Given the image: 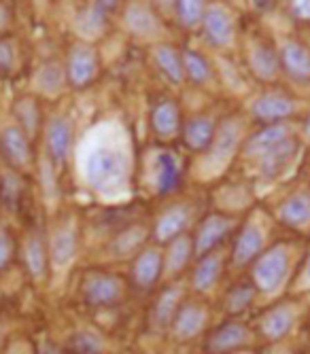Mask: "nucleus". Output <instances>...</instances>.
<instances>
[{
	"label": "nucleus",
	"instance_id": "e433bc0d",
	"mask_svg": "<svg viewBox=\"0 0 310 354\" xmlns=\"http://www.w3.org/2000/svg\"><path fill=\"white\" fill-rule=\"evenodd\" d=\"M104 337L96 329H79L64 344V354H102Z\"/></svg>",
	"mask_w": 310,
	"mask_h": 354
},
{
	"label": "nucleus",
	"instance_id": "bb28decb",
	"mask_svg": "<svg viewBox=\"0 0 310 354\" xmlns=\"http://www.w3.org/2000/svg\"><path fill=\"white\" fill-rule=\"evenodd\" d=\"M295 111V104L291 98L283 93H264L251 104V115L255 121L264 125H276L283 123L287 117H291Z\"/></svg>",
	"mask_w": 310,
	"mask_h": 354
},
{
	"label": "nucleus",
	"instance_id": "79ce46f5",
	"mask_svg": "<svg viewBox=\"0 0 310 354\" xmlns=\"http://www.w3.org/2000/svg\"><path fill=\"white\" fill-rule=\"evenodd\" d=\"M147 3L158 11L160 15H166V13H172L174 15V5L176 0H147Z\"/></svg>",
	"mask_w": 310,
	"mask_h": 354
},
{
	"label": "nucleus",
	"instance_id": "37998d69",
	"mask_svg": "<svg viewBox=\"0 0 310 354\" xmlns=\"http://www.w3.org/2000/svg\"><path fill=\"white\" fill-rule=\"evenodd\" d=\"M291 11L302 19H310V0H291Z\"/></svg>",
	"mask_w": 310,
	"mask_h": 354
},
{
	"label": "nucleus",
	"instance_id": "a18cd8bd",
	"mask_svg": "<svg viewBox=\"0 0 310 354\" xmlns=\"http://www.w3.org/2000/svg\"><path fill=\"white\" fill-rule=\"evenodd\" d=\"M96 3H98L102 9H107V11L111 13V11H115L117 7H121L123 0H96Z\"/></svg>",
	"mask_w": 310,
	"mask_h": 354
},
{
	"label": "nucleus",
	"instance_id": "a878e982",
	"mask_svg": "<svg viewBox=\"0 0 310 354\" xmlns=\"http://www.w3.org/2000/svg\"><path fill=\"white\" fill-rule=\"evenodd\" d=\"M45 121L47 119L43 117V109H41L39 98L35 93L19 95V98H15V102H13V123L33 142L39 136H43Z\"/></svg>",
	"mask_w": 310,
	"mask_h": 354
},
{
	"label": "nucleus",
	"instance_id": "cd10ccee",
	"mask_svg": "<svg viewBox=\"0 0 310 354\" xmlns=\"http://www.w3.org/2000/svg\"><path fill=\"white\" fill-rule=\"evenodd\" d=\"M151 59L155 64L158 73L170 83V85H183L185 83V68H183V51H179L170 43H158L151 47Z\"/></svg>",
	"mask_w": 310,
	"mask_h": 354
},
{
	"label": "nucleus",
	"instance_id": "0eeeda50",
	"mask_svg": "<svg viewBox=\"0 0 310 354\" xmlns=\"http://www.w3.org/2000/svg\"><path fill=\"white\" fill-rule=\"evenodd\" d=\"M240 221L232 214V212H206L198 225L196 230L192 232L194 238V248H196V259L202 254L215 252L224 248V244L234 238L236 230H238Z\"/></svg>",
	"mask_w": 310,
	"mask_h": 354
},
{
	"label": "nucleus",
	"instance_id": "49530a36",
	"mask_svg": "<svg viewBox=\"0 0 310 354\" xmlns=\"http://www.w3.org/2000/svg\"><path fill=\"white\" fill-rule=\"evenodd\" d=\"M5 344H7V329H5L3 318H0V350L5 348Z\"/></svg>",
	"mask_w": 310,
	"mask_h": 354
},
{
	"label": "nucleus",
	"instance_id": "8fccbe9b",
	"mask_svg": "<svg viewBox=\"0 0 310 354\" xmlns=\"http://www.w3.org/2000/svg\"><path fill=\"white\" fill-rule=\"evenodd\" d=\"M202 354H204V352H202Z\"/></svg>",
	"mask_w": 310,
	"mask_h": 354
},
{
	"label": "nucleus",
	"instance_id": "39448f33",
	"mask_svg": "<svg viewBox=\"0 0 310 354\" xmlns=\"http://www.w3.org/2000/svg\"><path fill=\"white\" fill-rule=\"evenodd\" d=\"M83 238H85L83 221L77 214L66 212V214L57 216L47 227L51 268L62 270V268L71 266L81 252Z\"/></svg>",
	"mask_w": 310,
	"mask_h": 354
},
{
	"label": "nucleus",
	"instance_id": "412c9836",
	"mask_svg": "<svg viewBox=\"0 0 310 354\" xmlns=\"http://www.w3.org/2000/svg\"><path fill=\"white\" fill-rule=\"evenodd\" d=\"M219 121L208 113H198V115H190L183 121V130H181V145L185 149V153L190 155H204L217 134V127H219Z\"/></svg>",
	"mask_w": 310,
	"mask_h": 354
},
{
	"label": "nucleus",
	"instance_id": "a211bd4d",
	"mask_svg": "<svg viewBox=\"0 0 310 354\" xmlns=\"http://www.w3.org/2000/svg\"><path fill=\"white\" fill-rule=\"evenodd\" d=\"M240 147H242V123L236 117H228L219 121L215 140L210 149L202 155V159L206 162V166L226 168Z\"/></svg>",
	"mask_w": 310,
	"mask_h": 354
},
{
	"label": "nucleus",
	"instance_id": "4be33fe9",
	"mask_svg": "<svg viewBox=\"0 0 310 354\" xmlns=\"http://www.w3.org/2000/svg\"><path fill=\"white\" fill-rule=\"evenodd\" d=\"M228 263L230 261H228V254H224V248L198 257L190 270V291L198 297L208 295L212 288L219 284Z\"/></svg>",
	"mask_w": 310,
	"mask_h": 354
},
{
	"label": "nucleus",
	"instance_id": "f704fd0d",
	"mask_svg": "<svg viewBox=\"0 0 310 354\" xmlns=\"http://www.w3.org/2000/svg\"><path fill=\"white\" fill-rule=\"evenodd\" d=\"M281 66V59L278 55L264 43H255L249 49V68L251 73L262 79V81H272Z\"/></svg>",
	"mask_w": 310,
	"mask_h": 354
},
{
	"label": "nucleus",
	"instance_id": "7c9ffc66",
	"mask_svg": "<svg viewBox=\"0 0 310 354\" xmlns=\"http://www.w3.org/2000/svg\"><path fill=\"white\" fill-rule=\"evenodd\" d=\"M33 85L39 95H45V98H57V95L64 91V87L69 85L64 64H60L55 59L41 64L33 77Z\"/></svg>",
	"mask_w": 310,
	"mask_h": 354
},
{
	"label": "nucleus",
	"instance_id": "f03ea898",
	"mask_svg": "<svg viewBox=\"0 0 310 354\" xmlns=\"http://www.w3.org/2000/svg\"><path fill=\"white\" fill-rule=\"evenodd\" d=\"M140 174L155 198L170 200L181 196L188 180V157L172 145L151 147L140 162Z\"/></svg>",
	"mask_w": 310,
	"mask_h": 354
},
{
	"label": "nucleus",
	"instance_id": "6ab92c4d",
	"mask_svg": "<svg viewBox=\"0 0 310 354\" xmlns=\"http://www.w3.org/2000/svg\"><path fill=\"white\" fill-rule=\"evenodd\" d=\"M183 121L185 117L181 113V106L172 98H158L153 102L149 113V125L151 134L160 145H172L181 138Z\"/></svg>",
	"mask_w": 310,
	"mask_h": 354
},
{
	"label": "nucleus",
	"instance_id": "20e7f679",
	"mask_svg": "<svg viewBox=\"0 0 310 354\" xmlns=\"http://www.w3.org/2000/svg\"><path fill=\"white\" fill-rule=\"evenodd\" d=\"M202 214L194 200L181 196L164 200L162 208L151 216V240L164 246L185 234H192Z\"/></svg>",
	"mask_w": 310,
	"mask_h": 354
},
{
	"label": "nucleus",
	"instance_id": "c85d7f7f",
	"mask_svg": "<svg viewBox=\"0 0 310 354\" xmlns=\"http://www.w3.org/2000/svg\"><path fill=\"white\" fill-rule=\"evenodd\" d=\"M26 202V176L0 162V206L17 212Z\"/></svg>",
	"mask_w": 310,
	"mask_h": 354
},
{
	"label": "nucleus",
	"instance_id": "9d476101",
	"mask_svg": "<svg viewBox=\"0 0 310 354\" xmlns=\"http://www.w3.org/2000/svg\"><path fill=\"white\" fill-rule=\"evenodd\" d=\"M289 274V252L285 246L266 248L251 266V282L257 293H274Z\"/></svg>",
	"mask_w": 310,
	"mask_h": 354
},
{
	"label": "nucleus",
	"instance_id": "6e6552de",
	"mask_svg": "<svg viewBox=\"0 0 310 354\" xmlns=\"http://www.w3.org/2000/svg\"><path fill=\"white\" fill-rule=\"evenodd\" d=\"M121 24L128 35L136 41L158 45L166 39V26L162 21V15L147 0H130L123 7Z\"/></svg>",
	"mask_w": 310,
	"mask_h": 354
},
{
	"label": "nucleus",
	"instance_id": "393cba45",
	"mask_svg": "<svg viewBox=\"0 0 310 354\" xmlns=\"http://www.w3.org/2000/svg\"><path fill=\"white\" fill-rule=\"evenodd\" d=\"M73 30L79 37V41L83 43H94L98 39H102L109 30V11L102 9L96 0L87 3L83 9L77 11L75 19H73Z\"/></svg>",
	"mask_w": 310,
	"mask_h": 354
},
{
	"label": "nucleus",
	"instance_id": "473e14b6",
	"mask_svg": "<svg viewBox=\"0 0 310 354\" xmlns=\"http://www.w3.org/2000/svg\"><path fill=\"white\" fill-rule=\"evenodd\" d=\"M281 66L295 81H310V51L300 43H285L281 49Z\"/></svg>",
	"mask_w": 310,
	"mask_h": 354
},
{
	"label": "nucleus",
	"instance_id": "4468645a",
	"mask_svg": "<svg viewBox=\"0 0 310 354\" xmlns=\"http://www.w3.org/2000/svg\"><path fill=\"white\" fill-rule=\"evenodd\" d=\"M64 71H66V81L75 89H85L94 83L100 75V57L94 45L77 41L71 45L64 62Z\"/></svg>",
	"mask_w": 310,
	"mask_h": 354
},
{
	"label": "nucleus",
	"instance_id": "58836bf2",
	"mask_svg": "<svg viewBox=\"0 0 310 354\" xmlns=\"http://www.w3.org/2000/svg\"><path fill=\"white\" fill-rule=\"evenodd\" d=\"M17 257V240L13 238L11 230L0 221V272L7 270Z\"/></svg>",
	"mask_w": 310,
	"mask_h": 354
},
{
	"label": "nucleus",
	"instance_id": "1a4fd4ad",
	"mask_svg": "<svg viewBox=\"0 0 310 354\" xmlns=\"http://www.w3.org/2000/svg\"><path fill=\"white\" fill-rule=\"evenodd\" d=\"M210 310L208 306L194 295H188L181 304L168 335L176 344H192L200 337H204L210 329Z\"/></svg>",
	"mask_w": 310,
	"mask_h": 354
},
{
	"label": "nucleus",
	"instance_id": "f8f14e48",
	"mask_svg": "<svg viewBox=\"0 0 310 354\" xmlns=\"http://www.w3.org/2000/svg\"><path fill=\"white\" fill-rule=\"evenodd\" d=\"M0 162L24 176H28L35 170L37 164L35 142L15 123L0 127Z\"/></svg>",
	"mask_w": 310,
	"mask_h": 354
},
{
	"label": "nucleus",
	"instance_id": "09e8293b",
	"mask_svg": "<svg viewBox=\"0 0 310 354\" xmlns=\"http://www.w3.org/2000/svg\"><path fill=\"white\" fill-rule=\"evenodd\" d=\"M272 354H289V352H285V350H283V352H272Z\"/></svg>",
	"mask_w": 310,
	"mask_h": 354
},
{
	"label": "nucleus",
	"instance_id": "2eb2a0df",
	"mask_svg": "<svg viewBox=\"0 0 310 354\" xmlns=\"http://www.w3.org/2000/svg\"><path fill=\"white\" fill-rule=\"evenodd\" d=\"M253 333L238 318H228L204 335V354H236L249 348Z\"/></svg>",
	"mask_w": 310,
	"mask_h": 354
},
{
	"label": "nucleus",
	"instance_id": "ddd939ff",
	"mask_svg": "<svg viewBox=\"0 0 310 354\" xmlns=\"http://www.w3.org/2000/svg\"><path fill=\"white\" fill-rule=\"evenodd\" d=\"M17 254H19V261L26 274L33 280H43L51 268L47 230L39 227V225H33V227L26 232V236L17 242Z\"/></svg>",
	"mask_w": 310,
	"mask_h": 354
},
{
	"label": "nucleus",
	"instance_id": "ea45409f",
	"mask_svg": "<svg viewBox=\"0 0 310 354\" xmlns=\"http://www.w3.org/2000/svg\"><path fill=\"white\" fill-rule=\"evenodd\" d=\"M15 43L9 37L0 39V75H11L15 68Z\"/></svg>",
	"mask_w": 310,
	"mask_h": 354
},
{
	"label": "nucleus",
	"instance_id": "5701e85b",
	"mask_svg": "<svg viewBox=\"0 0 310 354\" xmlns=\"http://www.w3.org/2000/svg\"><path fill=\"white\" fill-rule=\"evenodd\" d=\"M196 261V248L192 234H185L164 244V284L176 282L185 272H190Z\"/></svg>",
	"mask_w": 310,
	"mask_h": 354
},
{
	"label": "nucleus",
	"instance_id": "f3484780",
	"mask_svg": "<svg viewBox=\"0 0 310 354\" xmlns=\"http://www.w3.org/2000/svg\"><path fill=\"white\" fill-rule=\"evenodd\" d=\"M266 238L262 227L255 221H244L238 225V230L232 238V246L228 250V261L232 268L242 270L253 266V261L266 250Z\"/></svg>",
	"mask_w": 310,
	"mask_h": 354
},
{
	"label": "nucleus",
	"instance_id": "423d86ee",
	"mask_svg": "<svg viewBox=\"0 0 310 354\" xmlns=\"http://www.w3.org/2000/svg\"><path fill=\"white\" fill-rule=\"evenodd\" d=\"M75 145H77L75 121L66 113L51 115L45 121L43 147H45V159L55 172H60L69 164V159L75 151Z\"/></svg>",
	"mask_w": 310,
	"mask_h": 354
},
{
	"label": "nucleus",
	"instance_id": "f257e3e1",
	"mask_svg": "<svg viewBox=\"0 0 310 354\" xmlns=\"http://www.w3.org/2000/svg\"><path fill=\"white\" fill-rule=\"evenodd\" d=\"M81 176L87 189L107 200L128 191L134 178V155L128 134L115 123H102L85 140Z\"/></svg>",
	"mask_w": 310,
	"mask_h": 354
},
{
	"label": "nucleus",
	"instance_id": "9b49d317",
	"mask_svg": "<svg viewBox=\"0 0 310 354\" xmlns=\"http://www.w3.org/2000/svg\"><path fill=\"white\" fill-rule=\"evenodd\" d=\"M130 286L136 291H153L155 286L164 282V246L158 242H149L145 248H140L134 259L130 261L128 270Z\"/></svg>",
	"mask_w": 310,
	"mask_h": 354
},
{
	"label": "nucleus",
	"instance_id": "dca6fc26",
	"mask_svg": "<svg viewBox=\"0 0 310 354\" xmlns=\"http://www.w3.org/2000/svg\"><path fill=\"white\" fill-rule=\"evenodd\" d=\"M185 297H188V288L183 286L181 280L166 282L149 306V314H147L149 327L158 333H168Z\"/></svg>",
	"mask_w": 310,
	"mask_h": 354
},
{
	"label": "nucleus",
	"instance_id": "a19ab883",
	"mask_svg": "<svg viewBox=\"0 0 310 354\" xmlns=\"http://www.w3.org/2000/svg\"><path fill=\"white\" fill-rule=\"evenodd\" d=\"M3 354H37V348L33 342H26V339H9L5 344V348L0 350Z\"/></svg>",
	"mask_w": 310,
	"mask_h": 354
},
{
	"label": "nucleus",
	"instance_id": "7ed1b4c3",
	"mask_svg": "<svg viewBox=\"0 0 310 354\" xmlns=\"http://www.w3.org/2000/svg\"><path fill=\"white\" fill-rule=\"evenodd\" d=\"M130 280L109 268H87L77 282V295L85 308L113 310L128 299Z\"/></svg>",
	"mask_w": 310,
	"mask_h": 354
},
{
	"label": "nucleus",
	"instance_id": "b1692460",
	"mask_svg": "<svg viewBox=\"0 0 310 354\" xmlns=\"http://www.w3.org/2000/svg\"><path fill=\"white\" fill-rule=\"evenodd\" d=\"M293 155H295V140L287 138L283 142H278L274 147H268V149L251 155L249 159H253V162H255L257 174L264 180H272V178L281 176L287 170Z\"/></svg>",
	"mask_w": 310,
	"mask_h": 354
},
{
	"label": "nucleus",
	"instance_id": "2f4dec72",
	"mask_svg": "<svg viewBox=\"0 0 310 354\" xmlns=\"http://www.w3.org/2000/svg\"><path fill=\"white\" fill-rule=\"evenodd\" d=\"M278 221L287 227H304L310 223V193L308 191H298L289 196L281 206H278Z\"/></svg>",
	"mask_w": 310,
	"mask_h": 354
},
{
	"label": "nucleus",
	"instance_id": "c9c22d12",
	"mask_svg": "<svg viewBox=\"0 0 310 354\" xmlns=\"http://www.w3.org/2000/svg\"><path fill=\"white\" fill-rule=\"evenodd\" d=\"M183 68H185V79L196 87H208L215 79L210 62L194 49L183 51Z\"/></svg>",
	"mask_w": 310,
	"mask_h": 354
},
{
	"label": "nucleus",
	"instance_id": "de8ad7c7",
	"mask_svg": "<svg viewBox=\"0 0 310 354\" xmlns=\"http://www.w3.org/2000/svg\"><path fill=\"white\" fill-rule=\"evenodd\" d=\"M306 274H308V278H310V259H308V266H306Z\"/></svg>",
	"mask_w": 310,
	"mask_h": 354
},
{
	"label": "nucleus",
	"instance_id": "c756f323",
	"mask_svg": "<svg viewBox=\"0 0 310 354\" xmlns=\"http://www.w3.org/2000/svg\"><path fill=\"white\" fill-rule=\"evenodd\" d=\"M293 325V310L285 304H276L272 308H268L259 320H257V331L262 337L276 342L287 335V331Z\"/></svg>",
	"mask_w": 310,
	"mask_h": 354
},
{
	"label": "nucleus",
	"instance_id": "aec40b11",
	"mask_svg": "<svg viewBox=\"0 0 310 354\" xmlns=\"http://www.w3.org/2000/svg\"><path fill=\"white\" fill-rule=\"evenodd\" d=\"M202 37L208 45L217 47V49H226L234 43L236 39V21L232 11L221 5V3H212L206 7L202 21Z\"/></svg>",
	"mask_w": 310,
	"mask_h": 354
},
{
	"label": "nucleus",
	"instance_id": "4c0bfd02",
	"mask_svg": "<svg viewBox=\"0 0 310 354\" xmlns=\"http://www.w3.org/2000/svg\"><path fill=\"white\" fill-rule=\"evenodd\" d=\"M206 7V0H176L174 15L183 28H196L200 26Z\"/></svg>",
	"mask_w": 310,
	"mask_h": 354
},
{
	"label": "nucleus",
	"instance_id": "c03bdc74",
	"mask_svg": "<svg viewBox=\"0 0 310 354\" xmlns=\"http://www.w3.org/2000/svg\"><path fill=\"white\" fill-rule=\"evenodd\" d=\"M9 21H11V15H9V9H7V5L0 0V39L5 37V32H7V28H9Z\"/></svg>",
	"mask_w": 310,
	"mask_h": 354
},
{
	"label": "nucleus",
	"instance_id": "72a5a7b5",
	"mask_svg": "<svg viewBox=\"0 0 310 354\" xmlns=\"http://www.w3.org/2000/svg\"><path fill=\"white\" fill-rule=\"evenodd\" d=\"M257 288L253 286L251 280L246 282H236L232 284L226 295H224V310L230 318H240L246 310H249L255 301Z\"/></svg>",
	"mask_w": 310,
	"mask_h": 354
}]
</instances>
